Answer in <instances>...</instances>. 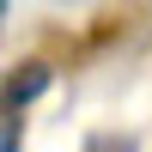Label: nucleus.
<instances>
[{
  "label": "nucleus",
  "instance_id": "obj_1",
  "mask_svg": "<svg viewBox=\"0 0 152 152\" xmlns=\"http://www.w3.org/2000/svg\"><path fill=\"white\" fill-rule=\"evenodd\" d=\"M49 79H55V73H49V61H24V67L6 79V110H24V104H37V97L49 91Z\"/></svg>",
  "mask_w": 152,
  "mask_h": 152
},
{
  "label": "nucleus",
  "instance_id": "obj_2",
  "mask_svg": "<svg viewBox=\"0 0 152 152\" xmlns=\"http://www.w3.org/2000/svg\"><path fill=\"white\" fill-rule=\"evenodd\" d=\"M24 140V122H18V110H0V152H18Z\"/></svg>",
  "mask_w": 152,
  "mask_h": 152
},
{
  "label": "nucleus",
  "instance_id": "obj_3",
  "mask_svg": "<svg viewBox=\"0 0 152 152\" xmlns=\"http://www.w3.org/2000/svg\"><path fill=\"white\" fill-rule=\"evenodd\" d=\"M85 152H140V146H134L128 134H97V140L85 146Z\"/></svg>",
  "mask_w": 152,
  "mask_h": 152
},
{
  "label": "nucleus",
  "instance_id": "obj_4",
  "mask_svg": "<svg viewBox=\"0 0 152 152\" xmlns=\"http://www.w3.org/2000/svg\"><path fill=\"white\" fill-rule=\"evenodd\" d=\"M0 18H6V0H0Z\"/></svg>",
  "mask_w": 152,
  "mask_h": 152
}]
</instances>
